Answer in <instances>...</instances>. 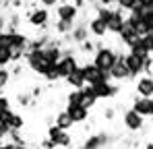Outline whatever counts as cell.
Instances as JSON below:
<instances>
[{
	"mask_svg": "<svg viewBox=\"0 0 153 149\" xmlns=\"http://www.w3.org/2000/svg\"><path fill=\"white\" fill-rule=\"evenodd\" d=\"M116 60H118V50L112 48V46H102V48H97L93 52V60L91 62L95 66H100L102 71H110Z\"/></svg>",
	"mask_w": 153,
	"mask_h": 149,
	"instance_id": "1",
	"label": "cell"
},
{
	"mask_svg": "<svg viewBox=\"0 0 153 149\" xmlns=\"http://www.w3.org/2000/svg\"><path fill=\"white\" fill-rule=\"evenodd\" d=\"M23 58H25L27 69H31L35 74H42V77L48 71V66L52 64V62L46 60V56L42 54V50H25V56Z\"/></svg>",
	"mask_w": 153,
	"mask_h": 149,
	"instance_id": "2",
	"label": "cell"
},
{
	"mask_svg": "<svg viewBox=\"0 0 153 149\" xmlns=\"http://www.w3.org/2000/svg\"><path fill=\"white\" fill-rule=\"evenodd\" d=\"M56 66H58L60 79H64L66 74L71 73V71H75L76 66H79V58H76L75 50H71V48H62V56L58 58Z\"/></svg>",
	"mask_w": 153,
	"mask_h": 149,
	"instance_id": "3",
	"label": "cell"
},
{
	"mask_svg": "<svg viewBox=\"0 0 153 149\" xmlns=\"http://www.w3.org/2000/svg\"><path fill=\"white\" fill-rule=\"evenodd\" d=\"M81 71H83V77H85V81H87L89 85L100 83V81H112L110 71H102V69L95 66L93 62H85V64H81Z\"/></svg>",
	"mask_w": 153,
	"mask_h": 149,
	"instance_id": "4",
	"label": "cell"
},
{
	"mask_svg": "<svg viewBox=\"0 0 153 149\" xmlns=\"http://www.w3.org/2000/svg\"><path fill=\"white\" fill-rule=\"evenodd\" d=\"M27 25L33 29H48L50 25V10L46 6H37L31 13H27Z\"/></svg>",
	"mask_w": 153,
	"mask_h": 149,
	"instance_id": "5",
	"label": "cell"
},
{
	"mask_svg": "<svg viewBox=\"0 0 153 149\" xmlns=\"http://www.w3.org/2000/svg\"><path fill=\"white\" fill-rule=\"evenodd\" d=\"M122 124L130 133H141L145 128V116H141L139 112H134L132 108H128L122 112Z\"/></svg>",
	"mask_w": 153,
	"mask_h": 149,
	"instance_id": "6",
	"label": "cell"
},
{
	"mask_svg": "<svg viewBox=\"0 0 153 149\" xmlns=\"http://www.w3.org/2000/svg\"><path fill=\"white\" fill-rule=\"evenodd\" d=\"M124 64H126L128 73H130V79H137L139 74L145 71V56H139V54H134V52H124Z\"/></svg>",
	"mask_w": 153,
	"mask_h": 149,
	"instance_id": "7",
	"label": "cell"
},
{
	"mask_svg": "<svg viewBox=\"0 0 153 149\" xmlns=\"http://www.w3.org/2000/svg\"><path fill=\"white\" fill-rule=\"evenodd\" d=\"M97 99H114L120 93V87L114 85V81H100V83H93L91 85Z\"/></svg>",
	"mask_w": 153,
	"mask_h": 149,
	"instance_id": "8",
	"label": "cell"
},
{
	"mask_svg": "<svg viewBox=\"0 0 153 149\" xmlns=\"http://www.w3.org/2000/svg\"><path fill=\"white\" fill-rule=\"evenodd\" d=\"M122 56H124V52H118V60H116L114 66L110 69V77H112L114 83H122V81H128V79H130V73H128Z\"/></svg>",
	"mask_w": 153,
	"mask_h": 149,
	"instance_id": "9",
	"label": "cell"
},
{
	"mask_svg": "<svg viewBox=\"0 0 153 149\" xmlns=\"http://www.w3.org/2000/svg\"><path fill=\"white\" fill-rule=\"evenodd\" d=\"M0 122L6 124L8 130H21V128L25 126V118H23L19 112H13V110L8 108V110H4V112L0 114Z\"/></svg>",
	"mask_w": 153,
	"mask_h": 149,
	"instance_id": "10",
	"label": "cell"
},
{
	"mask_svg": "<svg viewBox=\"0 0 153 149\" xmlns=\"http://www.w3.org/2000/svg\"><path fill=\"white\" fill-rule=\"evenodd\" d=\"M134 91L137 95L153 98V74H139L134 79Z\"/></svg>",
	"mask_w": 153,
	"mask_h": 149,
	"instance_id": "11",
	"label": "cell"
},
{
	"mask_svg": "<svg viewBox=\"0 0 153 149\" xmlns=\"http://www.w3.org/2000/svg\"><path fill=\"white\" fill-rule=\"evenodd\" d=\"M116 35H118V42H120L122 46H126V48L130 46V44H132V42H134V39H137V37H139V33H137L134 25H132L130 21H128V17H126V21L122 23L120 31H118Z\"/></svg>",
	"mask_w": 153,
	"mask_h": 149,
	"instance_id": "12",
	"label": "cell"
},
{
	"mask_svg": "<svg viewBox=\"0 0 153 149\" xmlns=\"http://www.w3.org/2000/svg\"><path fill=\"white\" fill-rule=\"evenodd\" d=\"M87 37H89L87 21H79V19H76L75 25H73V29H71V33H68V39H71L73 44H81V42H85Z\"/></svg>",
	"mask_w": 153,
	"mask_h": 149,
	"instance_id": "13",
	"label": "cell"
},
{
	"mask_svg": "<svg viewBox=\"0 0 153 149\" xmlns=\"http://www.w3.org/2000/svg\"><path fill=\"white\" fill-rule=\"evenodd\" d=\"M87 27H89V35H93L95 39H103L105 37V33H108V25L103 21L102 17H91L89 21H87Z\"/></svg>",
	"mask_w": 153,
	"mask_h": 149,
	"instance_id": "14",
	"label": "cell"
},
{
	"mask_svg": "<svg viewBox=\"0 0 153 149\" xmlns=\"http://www.w3.org/2000/svg\"><path fill=\"white\" fill-rule=\"evenodd\" d=\"M79 8H76L73 2H60L56 4V15L58 19H66V21H76L79 19Z\"/></svg>",
	"mask_w": 153,
	"mask_h": 149,
	"instance_id": "15",
	"label": "cell"
},
{
	"mask_svg": "<svg viewBox=\"0 0 153 149\" xmlns=\"http://www.w3.org/2000/svg\"><path fill=\"white\" fill-rule=\"evenodd\" d=\"M105 145H112L110 133H95L83 141V147H105Z\"/></svg>",
	"mask_w": 153,
	"mask_h": 149,
	"instance_id": "16",
	"label": "cell"
},
{
	"mask_svg": "<svg viewBox=\"0 0 153 149\" xmlns=\"http://www.w3.org/2000/svg\"><path fill=\"white\" fill-rule=\"evenodd\" d=\"M151 101H153V98H147V95H137V98L132 99V110L134 112H139L141 116H151Z\"/></svg>",
	"mask_w": 153,
	"mask_h": 149,
	"instance_id": "17",
	"label": "cell"
},
{
	"mask_svg": "<svg viewBox=\"0 0 153 149\" xmlns=\"http://www.w3.org/2000/svg\"><path fill=\"white\" fill-rule=\"evenodd\" d=\"M64 81H66V85L71 87V89H81L87 81H85V77H83V71H81V64L76 66L75 71H71V73L64 77Z\"/></svg>",
	"mask_w": 153,
	"mask_h": 149,
	"instance_id": "18",
	"label": "cell"
},
{
	"mask_svg": "<svg viewBox=\"0 0 153 149\" xmlns=\"http://www.w3.org/2000/svg\"><path fill=\"white\" fill-rule=\"evenodd\" d=\"M66 110H68V114H71V118H73V122H75V124H85V122H87V118H89V108L83 106V104L73 106V108H66Z\"/></svg>",
	"mask_w": 153,
	"mask_h": 149,
	"instance_id": "19",
	"label": "cell"
},
{
	"mask_svg": "<svg viewBox=\"0 0 153 149\" xmlns=\"http://www.w3.org/2000/svg\"><path fill=\"white\" fill-rule=\"evenodd\" d=\"M97 101H100V99H97V95H95L93 87H91L89 83H85V85L81 87V104H83V106H87V108L91 110Z\"/></svg>",
	"mask_w": 153,
	"mask_h": 149,
	"instance_id": "20",
	"label": "cell"
},
{
	"mask_svg": "<svg viewBox=\"0 0 153 149\" xmlns=\"http://www.w3.org/2000/svg\"><path fill=\"white\" fill-rule=\"evenodd\" d=\"M54 124H58V126H60V128H64V130H71V128L75 126L73 118H71V114H68V110H60V112H56Z\"/></svg>",
	"mask_w": 153,
	"mask_h": 149,
	"instance_id": "21",
	"label": "cell"
},
{
	"mask_svg": "<svg viewBox=\"0 0 153 149\" xmlns=\"http://www.w3.org/2000/svg\"><path fill=\"white\" fill-rule=\"evenodd\" d=\"M73 25H75V21H66V19H58V21L54 23V33H60V35H66V33H71V29H73Z\"/></svg>",
	"mask_w": 153,
	"mask_h": 149,
	"instance_id": "22",
	"label": "cell"
},
{
	"mask_svg": "<svg viewBox=\"0 0 153 149\" xmlns=\"http://www.w3.org/2000/svg\"><path fill=\"white\" fill-rule=\"evenodd\" d=\"M76 46H79V54H83V56H93V52L97 50V44L95 42H89V37L85 42L76 44Z\"/></svg>",
	"mask_w": 153,
	"mask_h": 149,
	"instance_id": "23",
	"label": "cell"
},
{
	"mask_svg": "<svg viewBox=\"0 0 153 149\" xmlns=\"http://www.w3.org/2000/svg\"><path fill=\"white\" fill-rule=\"evenodd\" d=\"M13 81V74H10V69L8 66H0V91H4Z\"/></svg>",
	"mask_w": 153,
	"mask_h": 149,
	"instance_id": "24",
	"label": "cell"
},
{
	"mask_svg": "<svg viewBox=\"0 0 153 149\" xmlns=\"http://www.w3.org/2000/svg\"><path fill=\"white\" fill-rule=\"evenodd\" d=\"M13 64V52L8 46H0V66H10Z\"/></svg>",
	"mask_w": 153,
	"mask_h": 149,
	"instance_id": "25",
	"label": "cell"
},
{
	"mask_svg": "<svg viewBox=\"0 0 153 149\" xmlns=\"http://www.w3.org/2000/svg\"><path fill=\"white\" fill-rule=\"evenodd\" d=\"M44 79H46L48 83H56V81H60V73H58V66H56V62L48 66V71L44 73Z\"/></svg>",
	"mask_w": 153,
	"mask_h": 149,
	"instance_id": "26",
	"label": "cell"
},
{
	"mask_svg": "<svg viewBox=\"0 0 153 149\" xmlns=\"http://www.w3.org/2000/svg\"><path fill=\"white\" fill-rule=\"evenodd\" d=\"M81 104V89H71L66 95V108H73Z\"/></svg>",
	"mask_w": 153,
	"mask_h": 149,
	"instance_id": "27",
	"label": "cell"
},
{
	"mask_svg": "<svg viewBox=\"0 0 153 149\" xmlns=\"http://www.w3.org/2000/svg\"><path fill=\"white\" fill-rule=\"evenodd\" d=\"M62 133H64V128H60L58 124H52L50 128H48V139L56 145V143H58V139L62 137Z\"/></svg>",
	"mask_w": 153,
	"mask_h": 149,
	"instance_id": "28",
	"label": "cell"
},
{
	"mask_svg": "<svg viewBox=\"0 0 153 149\" xmlns=\"http://www.w3.org/2000/svg\"><path fill=\"white\" fill-rule=\"evenodd\" d=\"M139 37H141V42H143L145 50L151 54V52H153V33H151V31H147V33H143V35H139Z\"/></svg>",
	"mask_w": 153,
	"mask_h": 149,
	"instance_id": "29",
	"label": "cell"
},
{
	"mask_svg": "<svg viewBox=\"0 0 153 149\" xmlns=\"http://www.w3.org/2000/svg\"><path fill=\"white\" fill-rule=\"evenodd\" d=\"M137 4H139V0H116V6L122 8V10H126V13H130Z\"/></svg>",
	"mask_w": 153,
	"mask_h": 149,
	"instance_id": "30",
	"label": "cell"
},
{
	"mask_svg": "<svg viewBox=\"0 0 153 149\" xmlns=\"http://www.w3.org/2000/svg\"><path fill=\"white\" fill-rule=\"evenodd\" d=\"M71 145H73V135H71L68 130H64V133H62V137L58 139L56 147H71Z\"/></svg>",
	"mask_w": 153,
	"mask_h": 149,
	"instance_id": "31",
	"label": "cell"
},
{
	"mask_svg": "<svg viewBox=\"0 0 153 149\" xmlns=\"http://www.w3.org/2000/svg\"><path fill=\"white\" fill-rule=\"evenodd\" d=\"M31 101H33L31 93H17V104H19L21 108H29Z\"/></svg>",
	"mask_w": 153,
	"mask_h": 149,
	"instance_id": "32",
	"label": "cell"
},
{
	"mask_svg": "<svg viewBox=\"0 0 153 149\" xmlns=\"http://www.w3.org/2000/svg\"><path fill=\"white\" fill-rule=\"evenodd\" d=\"M102 114H103V118H105V120H114V118H116V108H112V106H105Z\"/></svg>",
	"mask_w": 153,
	"mask_h": 149,
	"instance_id": "33",
	"label": "cell"
},
{
	"mask_svg": "<svg viewBox=\"0 0 153 149\" xmlns=\"http://www.w3.org/2000/svg\"><path fill=\"white\" fill-rule=\"evenodd\" d=\"M10 108V99H8V95H2L0 93V114L4 112V110H8Z\"/></svg>",
	"mask_w": 153,
	"mask_h": 149,
	"instance_id": "34",
	"label": "cell"
},
{
	"mask_svg": "<svg viewBox=\"0 0 153 149\" xmlns=\"http://www.w3.org/2000/svg\"><path fill=\"white\" fill-rule=\"evenodd\" d=\"M6 137H8V126L0 122V143H2V141H4Z\"/></svg>",
	"mask_w": 153,
	"mask_h": 149,
	"instance_id": "35",
	"label": "cell"
},
{
	"mask_svg": "<svg viewBox=\"0 0 153 149\" xmlns=\"http://www.w3.org/2000/svg\"><path fill=\"white\" fill-rule=\"evenodd\" d=\"M42 2V6H46V8H52V6H56L60 0H39Z\"/></svg>",
	"mask_w": 153,
	"mask_h": 149,
	"instance_id": "36",
	"label": "cell"
},
{
	"mask_svg": "<svg viewBox=\"0 0 153 149\" xmlns=\"http://www.w3.org/2000/svg\"><path fill=\"white\" fill-rule=\"evenodd\" d=\"M71 2H73V4H75L76 8H79V10H81V8H85V6H87V2H85V0H71Z\"/></svg>",
	"mask_w": 153,
	"mask_h": 149,
	"instance_id": "37",
	"label": "cell"
},
{
	"mask_svg": "<svg viewBox=\"0 0 153 149\" xmlns=\"http://www.w3.org/2000/svg\"><path fill=\"white\" fill-rule=\"evenodd\" d=\"M29 93H31V98L35 99V98H37V95H42V87H33V89H31Z\"/></svg>",
	"mask_w": 153,
	"mask_h": 149,
	"instance_id": "38",
	"label": "cell"
},
{
	"mask_svg": "<svg viewBox=\"0 0 153 149\" xmlns=\"http://www.w3.org/2000/svg\"><path fill=\"white\" fill-rule=\"evenodd\" d=\"M2 31H6V17L4 15H0V33Z\"/></svg>",
	"mask_w": 153,
	"mask_h": 149,
	"instance_id": "39",
	"label": "cell"
},
{
	"mask_svg": "<svg viewBox=\"0 0 153 149\" xmlns=\"http://www.w3.org/2000/svg\"><path fill=\"white\" fill-rule=\"evenodd\" d=\"M39 145H42V147H56V145L52 143L50 139H44V141H39Z\"/></svg>",
	"mask_w": 153,
	"mask_h": 149,
	"instance_id": "40",
	"label": "cell"
},
{
	"mask_svg": "<svg viewBox=\"0 0 153 149\" xmlns=\"http://www.w3.org/2000/svg\"><path fill=\"white\" fill-rule=\"evenodd\" d=\"M100 4H105V6H112V4H116V0H97Z\"/></svg>",
	"mask_w": 153,
	"mask_h": 149,
	"instance_id": "41",
	"label": "cell"
},
{
	"mask_svg": "<svg viewBox=\"0 0 153 149\" xmlns=\"http://www.w3.org/2000/svg\"><path fill=\"white\" fill-rule=\"evenodd\" d=\"M85 2H87V4H91V6H93V4H95V2H97V0H85Z\"/></svg>",
	"mask_w": 153,
	"mask_h": 149,
	"instance_id": "42",
	"label": "cell"
},
{
	"mask_svg": "<svg viewBox=\"0 0 153 149\" xmlns=\"http://www.w3.org/2000/svg\"><path fill=\"white\" fill-rule=\"evenodd\" d=\"M149 118H153V101H151V116H149Z\"/></svg>",
	"mask_w": 153,
	"mask_h": 149,
	"instance_id": "43",
	"label": "cell"
}]
</instances>
